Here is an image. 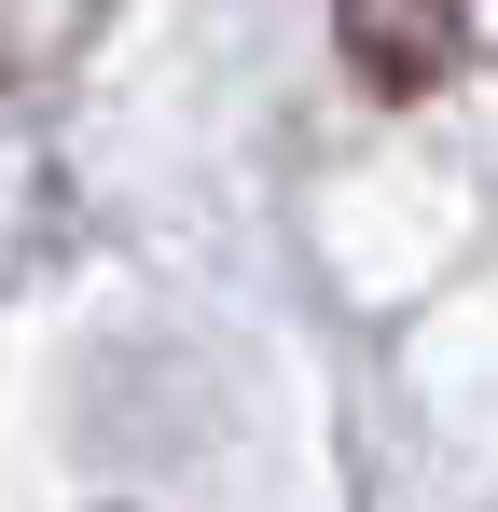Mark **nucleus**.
I'll list each match as a JSON object with an SVG mask.
<instances>
[{
    "label": "nucleus",
    "mask_w": 498,
    "mask_h": 512,
    "mask_svg": "<svg viewBox=\"0 0 498 512\" xmlns=\"http://www.w3.org/2000/svg\"><path fill=\"white\" fill-rule=\"evenodd\" d=\"M332 28H346V70L374 97H429L471 56V0H332Z\"/></svg>",
    "instance_id": "nucleus-1"
}]
</instances>
